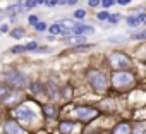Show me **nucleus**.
I'll return each instance as SVG.
<instances>
[{
  "label": "nucleus",
  "instance_id": "obj_15",
  "mask_svg": "<svg viewBox=\"0 0 146 134\" xmlns=\"http://www.w3.org/2000/svg\"><path fill=\"white\" fill-rule=\"evenodd\" d=\"M50 33H52V34H62V33H64V34H67L69 31H64V29H62V26L57 23V24H52V26H50Z\"/></svg>",
  "mask_w": 146,
  "mask_h": 134
},
{
  "label": "nucleus",
  "instance_id": "obj_27",
  "mask_svg": "<svg viewBox=\"0 0 146 134\" xmlns=\"http://www.w3.org/2000/svg\"><path fill=\"white\" fill-rule=\"evenodd\" d=\"M93 45H84V46H76L74 48V52H84V50H88V48H91Z\"/></svg>",
  "mask_w": 146,
  "mask_h": 134
},
{
  "label": "nucleus",
  "instance_id": "obj_7",
  "mask_svg": "<svg viewBox=\"0 0 146 134\" xmlns=\"http://www.w3.org/2000/svg\"><path fill=\"white\" fill-rule=\"evenodd\" d=\"M81 131V125L70 120H62L60 122V132L62 134H78Z\"/></svg>",
  "mask_w": 146,
  "mask_h": 134
},
{
  "label": "nucleus",
  "instance_id": "obj_35",
  "mask_svg": "<svg viewBox=\"0 0 146 134\" xmlns=\"http://www.w3.org/2000/svg\"><path fill=\"white\" fill-rule=\"evenodd\" d=\"M134 134H144V132H143V129H136V131H134Z\"/></svg>",
  "mask_w": 146,
  "mask_h": 134
},
{
  "label": "nucleus",
  "instance_id": "obj_36",
  "mask_svg": "<svg viewBox=\"0 0 146 134\" xmlns=\"http://www.w3.org/2000/svg\"><path fill=\"white\" fill-rule=\"evenodd\" d=\"M36 4H43V2H46V0H35Z\"/></svg>",
  "mask_w": 146,
  "mask_h": 134
},
{
  "label": "nucleus",
  "instance_id": "obj_13",
  "mask_svg": "<svg viewBox=\"0 0 146 134\" xmlns=\"http://www.w3.org/2000/svg\"><path fill=\"white\" fill-rule=\"evenodd\" d=\"M112 134H131V125L125 124V122H122V124H119V125L113 127Z\"/></svg>",
  "mask_w": 146,
  "mask_h": 134
},
{
  "label": "nucleus",
  "instance_id": "obj_1",
  "mask_svg": "<svg viewBox=\"0 0 146 134\" xmlns=\"http://www.w3.org/2000/svg\"><path fill=\"white\" fill-rule=\"evenodd\" d=\"M2 78H4V81H7L14 88H24L28 84L26 76L21 74V72H17V71H4L2 72Z\"/></svg>",
  "mask_w": 146,
  "mask_h": 134
},
{
  "label": "nucleus",
  "instance_id": "obj_16",
  "mask_svg": "<svg viewBox=\"0 0 146 134\" xmlns=\"http://www.w3.org/2000/svg\"><path fill=\"white\" fill-rule=\"evenodd\" d=\"M43 112H45V115H46V117H50V119H53V117L57 115V108H55V107H52V105H50V107H45V108H43Z\"/></svg>",
  "mask_w": 146,
  "mask_h": 134
},
{
  "label": "nucleus",
  "instance_id": "obj_5",
  "mask_svg": "<svg viewBox=\"0 0 146 134\" xmlns=\"http://www.w3.org/2000/svg\"><path fill=\"white\" fill-rule=\"evenodd\" d=\"M76 115L81 120H93L98 117V110L96 108H90V107H78L76 108Z\"/></svg>",
  "mask_w": 146,
  "mask_h": 134
},
{
  "label": "nucleus",
  "instance_id": "obj_32",
  "mask_svg": "<svg viewBox=\"0 0 146 134\" xmlns=\"http://www.w3.org/2000/svg\"><path fill=\"white\" fill-rule=\"evenodd\" d=\"M31 90H33V91H36V93H38V91H40V90H41V88H40V84H35V86H33V88H31Z\"/></svg>",
  "mask_w": 146,
  "mask_h": 134
},
{
  "label": "nucleus",
  "instance_id": "obj_31",
  "mask_svg": "<svg viewBox=\"0 0 146 134\" xmlns=\"http://www.w3.org/2000/svg\"><path fill=\"white\" fill-rule=\"evenodd\" d=\"M117 4H120V5H127V4H131V0H117Z\"/></svg>",
  "mask_w": 146,
  "mask_h": 134
},
{
  "label": "nucleus",
  "instance_id": "obj_17",
  "mask_svg": "<svg viewBox=\"0 0 146 134\" xmlns=\"http://www.w3.org/2000/svg\"><path fill=\"white\" fill-rule=\"evenodd\" d=\"M11 36H12V38H16V40H19V38H23V36H24V31H23L21 28H17V29H14V31L11 33Z\"/></svg>",
  "mask_w": 146,
  "mask_h": 134
},
{
  "label": "nucleus",
  "instance_id": "obj_37",
  "mask_svg": "<svg viewBox=\"0 0 146 134\" xmlns=\"http://www.w3.org/2000/svg\"><path fill=\"white\" fill-rule=\"evenodd\" d=\"M144 23H146V21H144Z\"/></svg>",
  "mask_w": 146,
  "mask_h": 134
},
{
  "label": "nucleus",
  "instance_id": "obj_18",
  "mask_svg": "<svg viewBox=\"0 0 146 134\" xmlns=\"http://www.w3.org/2000/svg\"><path fill=\"white\" fill-rule=\"evenodd\" d=\"M131 38H132V40H143V38H146V31H139V33H134Z\"/></svg>",
  "mask_w": 146,
  "mask_h": 134
},
{
  "label": "nucleus",
  "instance_id": "obj_20",
  "mask_svg": "<svg viewBox=\"0 0 146 134\" xmlns=\"http://www.w3.org/2000/svg\"><path fill=\"white\" fill-rule=\"evenodd\" d=\"M115 4V0H102V5L105 7V9H108V7H112Z\"/></svg>",
  "mask_w": 146,
  "mask_h": 134
},
{
  "label": "nucleus",
  "instance_id": "obj_21",
  "mask_svg": "<svg viewBox=\"0 0 146 134\" xmlns=\"http://www.w3.org/2000/svg\"><path fill=\"white\" fill-rule=\"evenodd\" d=\"M96 17H98L100 21H107V19L110 17V16H108V12H107V11H103V12H100V14H98Z\"/></svg>",
  "mask_w": 146,
  "mask_h": 134
},
{
  "label": "nucleus",
  "instance_id": "obj_29",
  "mask_svg": "<svg viewBox=\"0 0 146 134\" xmlns=\"http://www.w3.org/2000/svg\"><path fill=\"white\" fill-rule=\"evenodd\" d=\"M45 5H46V7H55V5H57V0H46Z\"/></svg>",
  "mask_w": 146,
  "mask_h": 134
},
{
  "label": "nucleus",
  "instance_id": "obj_26",
  "mask_svg": "<svg viewBox=\"0 0 146 134\" xmlns=\"http://www.w3.org/2000/svg\"><path fill=\"white\" fill-rule=\"evenodd\" d=\"M122 40H125V36H110L108 38V41H113V43L115 41H122Z\"/></svg>",
  "mask_w": 146,
  "mask_h": 134
},
{
  "label": "nucleus",
  "instance_id": "obj_23",
  "mask_svg": "<svg viewBox=\"0 0 146 134\" xmlns=\"http://www.w3.org/2000/svg\"><path fill=\"white\" fill-rule=\"evenodd\" d=\"M35 5H36L35 0H26V2H24V9H31V7H35Z\"/></svg>",
  "mask_w": 146,
  "mask_h": 134
},
{
  "label": "nucleus",
  "instance_id": "obj_8",
  "mask_svg": "<svg viewBox=\"0 0 146 134\" xmlns=\"http://www.w3.org/2000/svg\"><path fill=\"white\" fill-rule=\"evenodd\" d=\"M4 131H5V134H28L16 120H7L4 124Z\"/></svg>",
  "mask_w": 146,
  "mask_h": 134
},
{
  "label": "nucleus",
  "instance_id": "obj_33",
  "mask_svg": "<svg viewBox=\"0 0 146 134\" xmlns=\"http://www.w3.org/2000/svg\"><path fill=\"white\" fill-rule=\"evenodd\" d=\"M57 4H60V5H67V0H57Z\"/></svg>",
  "mask_w": 146,
  "mask_h": 134
},
{
  "label": "nucleus",
  "instance_id": "obj_2",
  "mask_svg": "<svg viewBox=\"0 0 146 134\" xmlns=\"http://www.w3.org/2000/svg\"><path fill=\"white\" fill-rule=\"evenodd\" d=\"M88 81L90 84L96 90V91H105L107 86H108V81H107V76L100 71H90L88 72Z\"/></svg>",
  "mask_w": 146,
  "mask_h": 134
},
{
  "label": "nucleus",
  "instance_id": "obj_3",
  "mask_svg": "<svg viewBox=\"0 0 146 134\" xmlns=\"http://www.w3.org/2000/svg\"><path fill=\"white\" fill-rule=\"evenodd\" d=\"M112 81H113L115 88H127L134 83V76L131 72H115Z\"/></svg>",
  "mask_w": 146,
  "mask_h": 134
},
{
  "label": "nucleus",
  "instance_id": "obj_4",
  "mask_svg": "<svg viewBox=\"0 0 146 134\" xmlns=\"http://www.w3.org/2000/svg\"><path fill=\"white\" fill-rule=\"evenodd\" d=\"M110 64L113 69H129L131 67V58L124 53H112L110 55Z\"/></svg>",
  "mask_w": 146,
  "mask_h": 134
},
{
  "label": "nucleus",
  "instance_id": "obj_11",
  "mask_svg": "<svg viewBox=\"0 0 146 134\" xmlns=\"http://www.w3.org/2000/svg\"><path fill=\"white\" fill-rule=\"evenodd\" d=\"M58 24L62 26V29H64V31H69V33H74V29H76V26H78L72 19H64V21H60Z\"/></svg>",
  "mask_w": 146,
  "mask_h": 134
},
{
  "label": "nucleus",
  "instance_id": "obj_28",
  "mask_svg": "<svg viewBox=\"0 0 146 134\" xmlns=\"http://www.w3.org/2000/svg\"><path fill=\"white\" fill-rule=\"evenodd\" d=\"M36 29H38V31H45V29H46V24H45V23H38V24H36Z\"/></svg>",
  "mask_w": 146,
  "mask_h": 134
},
{
  "label": "nucleus",
  "instance_id": "obj_34",
  "mask_svg": "<svg viewBox=\"0 0 146 134\" xmlns=\"http://www.w3.org/2000/svg\"><path fill=\"white\" fill-rule=\"evenodd\" d=\"M78 2V0H67V5H74Z\"/></svg>",
  "mask_w": 146,
  "mask_h": 134
},
{
  "label": "nucleus",
  "instance_id": "obj_6",
  "mask_svg": "<svg viewBox=\"0 0 146 134\" xmlns=\"http://www.w3.org/2000/svg\"><path fill=\"white\" fill-rule=\"evenodd\" d=\"M14 113H16V117H17L19 120H24V122H31V120L35 119V112H33L31 108H28L26 105H23V107H17Z\"/></svg>",
  "mask_w": 146,
  "mask_h": 134
},
{
  "label": "nucleus",
  "instance_id": "obj_24",
  "mask_svg": "<svg viewBox=\"0 0 146 134\" xmlns=\"http://www.w3.org/2000/svg\"><path fill=\"white\" fill-rule=\"evenodd\" d=\"M108 19H110V23H112V24H115V23H119V21H120V16H119V14H113V16H110Z\"/></svg>",
  "mask_w": 146,
  "mask_h": 134
},
{
  "label": "nucleus",
  "instance_id": "obj_14",
  "mask_svg": "<svg viewBox=\"0 0 146 134\" xmlns=\"http://www.w3.org/2000/svg\"><path fill=\"white\" fill-rule=\"evenodd\" d=\"M83 41H84V36H79V34L70 36V38H64L65 45H78V43H83Z\"/></svg>",
  "mask_w": 146,
  "mask_h": 134
},
{
  "label": "nucleus",
  "instance_id": "obj_22",
  "mask_svg": "<svg viewBox=\"0 0 146 134\" xmlns=\"http://www.w3.org/2000/svg\"><path fill=\"white\" fill-rule=\"evenodd\" d=\"M28 23L33 24V26H36V24H38V16H29V17H28Z\"/></svg>",
  "mask_w": 146,
  "mask_h": 134
},
{
  "label": "nucleus",
  "instance_id": "obj_12",
  "mask_svg": "<svg viewBox=\"0 0 146 134\" xmlns=\"http://www.w3.org/2000/svg\"><path fill=\"white\" fill-rule=\"evenodd\" d=\"M23 11H24V5H21V4H14V5H9V7L5 9L7 16H11V17L17 16V14H19V12H23Z\"/></svg>",
  "mask_w": 146,
  "mask_h": 134
},
{
  "label": "nucleus",
  "instance_id": "obj_30",
  "mask_svg": "<svg viewBox=\"0 0 146 134\" xmlns=\"http://www.w3.org/2000/svg\"><path fill=\"white\" fill-rule=\"evenodd\" d=\"M9 31V26L7 24H2V26H0V33H7Z\"/></svg>",
  "mask_w": 146,
  "mask_h": 134
},
{
  "label": "nucleus",
  "instance_id": "obj_9",
  "mask_svg": "<svg viewBox=\"0 0 146 134\" xmlns=\"http://www.w3.org/2000/svg\"><path fill=\"white\" fill-rule=\"evenodd\" d=\"M146 21V14H137V16H129L127 17V24L129 26H137L139 23H144Z\"/></svg>",
  "mask_w": 146,
  "mask_h": 134
},
{
  "label": "nucleus",
  "instance_id": "obj_19",
  "mask_svg": "<svg viewBox=\"0 0 146 134\" xmlns=\"http://www.w3.org/2000/svg\"><path fill=\"white\" fill-rule=\"evenodd\" d=\"M84 16H86V12H84L83 9H79V11L74 12V17H76V19H84Z\"/></svg>",
  "mask_w": 146,
  "mask_h": 134
},
{
  "label": "nucleus",
  "instance_id": "obj_10",
  "mask_svg": "<svg viewBox=\"0 0 146 134\" xmlns=\"http://www.w3.org/2000/svg\"><path fill=\"white\" fill-rule=\"evenodd\" d=\"M84 33H95V28L91 24H78L74 29V34H84Z\"/></svg>",
  "mask_w": 146,
  "mask_h": 134
},
{
  "label": "nucleus",
  "instance_id": "obj_25",
  "mask_svg": "<svg viewBox=\"0 0 146 134\" xmlns=\"http://www.w3.org/2000/svg\"><path fill=\"white\" fill-rule=\"evenodd\" d=\"M88 4H90V7H98L102 4V0H88Z\"/></svg>",
  "mask_w": 146,
  "mask_h": 134
}]
</instances>
